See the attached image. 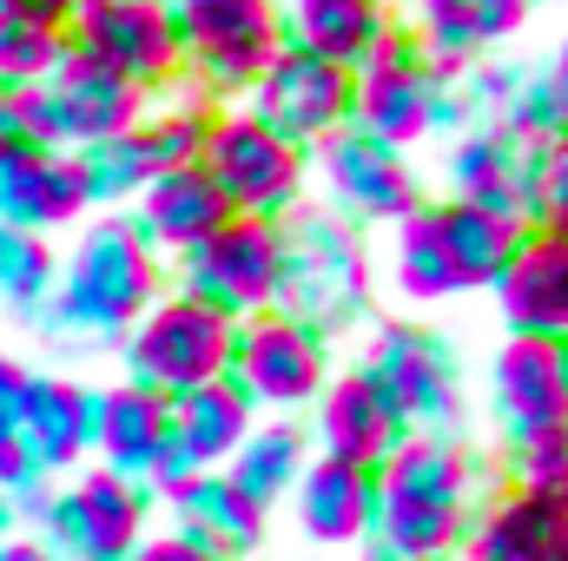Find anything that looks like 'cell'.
Here are the masks:
<instances>
[{
  "instance_id": "7c38bea8",
  "label": "cell",
  "mask_w": 568,
  "mask_h": 561,
  "mask_svg": "<svg viewBox=\"0 0 568 561\" xmlns=\"http://www.w3.org/2000/svg\"><path fill=\"white\" fill-rule=\"evenodd\" d=\"M357 370L384 390V404L404 417V429H436L443 436V422L463 417V390H456L449 344L436 330H424V324H404V317L377 324Z\"/></svg>"
},
{
  "instance_id": "5b68a950",
  "label": "cell",
  "mask_w": 568,
  "mask_h": 561,
  "mask_svg": "<svg viewBox=\"0 0 568 561\" xmlns=\"http://www.w3.org/2000/svg\"><path fill=\"white\" fill-rule=\"evenodd\" d=\"M205 178L225 192L232 218H272L304 205V178H311V152L278 140L265 120H252L245 106H212L205 120V152H199Z\"/></svg>"
},
{
  "instance_id": "ba28073f",
  "label": "cell",
  "mask_w": 568,
  "mask_h": 561,
  "mask_svg": "<svg viewBox=\"0 0 568 561\" xmlns=\"http://www.w3.org/2000/svg\"><path fill=\"white\" fill-rule=\"evenodd\" d=\"M239 397L252 410H278L291 417L297 404H317L331 384V337H317L311 324L284 317V310H258L239 324L232 337V370Z\"/></svg>"
},
{
  "instance_id": "d590c367",
  "label": "cell",
  "mask_w": 568,
  "mask_h": 561,
  "mask_svg": "<svg viewBox=\"0 0 568 561\" xmlns=\"http://www.w3.org/2000/svg\"><path fill=\"white\" fill-rule=\"evenodd\" d=\"M205 120H212V106L205 100H185V106H152L140 126V145L145 159H152V172H172V165H199V152H205Z\"/></svg>"
},
{
  "instance_id": "ffe728a7",
  "label": "cell",
  "mask_w": 568,
  "mask_h": 561,
  "mask_svg": "<svg viewBox=\"0 0 568 561\" xmlns=\"http://www.w3.org/2000/svg\"><path fill=\"white\" fill-rule=\"evenodd\" d=\"M377 502H404V509H463L469 516V489H476V462L469 449H456L436 429H410L377 469Z\"/></svg>"
},
{
  "instance_id": "9a60e30c",
  "label": "cell",
  "mask_w": 568,
  "mask_h": 561,
  "mask_svg": "<svg viewBox=\"0 0 568 561\" xmlns=\"http://www.w3.org/2000/svg\"><path fill=\"white\" fill-rule=\"evenodd\" d=\"M404 7H410L404 33L417 40L424 67L443 86H456L476 60H496V47L516 40L536 13V0H404Z\"/></svg>"
},
{
  "instance_id": "7bdbcfd3",
  "label": "cell",
  "mask_w": 568,
  "mask_h": 561,
  "mask_svg": "<svg viewBox=\"0 0 568 561\" xmlns=\"http://www.w3.org/2000/svg\"><path fill=\"white\" fill-rule=\"evenodd\" d=\"M27 126H20V113H13V100H7V93H0V165H7V159H13V152H27Z\"/></svg>"
},
{
  "instance_id": "d4e9b609",
  "label": "cell",
  "mask_w": 568,
  "mask_h": 561,
  "mask_svg": "<svg viewBox=\"0 0 568 561\" xmlns=\"http://www.w3.org/2000/svg\"><path fill=\"white\" fill-rule=\"evenodd\" d=\"M284 13V40L331 60V67H357L390 27H397V7L390 0H278Z\"/></svg>"
},
{
  "instance_id": "8d00e7d4",
  "label": "cell",
  "mask_w": 568,
  "mask_h": 561,
  "mask_svg": "<svg viewBox=\"0 0 568 561\" xmlns=\"http://www.w3.org/2000/svg\"><path fill=\"white\" fill-rule=\"evenodd\" d=\"M60 47H67V33H53V27H27V20H7V13H0V93H27V86H40V80L53 73Z\"/></svg>"
},
{
  "instance_id": "ac0fdd59",
  "label": "cell",
  "mask_w": 568,
  "mask_h": 561,
  "mask_svg": "<svg viewBox=\"0 0 568 561\" xmlns=\"http://www.w3.org/2000/svg\"><path fill=\"white\" fill-rule=\"evenodd\" d=\"M489 290H496V310H503L509 337H556V344L568 337V245L562 238L529 232Z\"/></svg>"
},
{
  "instance_id": "83f0119b",
  "label": "cell",
  "mask_w": 568,
  "mask_h": 561,
  "mask_svg": "<svg viewBox=\"0 0 568 561\" xmlns=\"http://www.w3.org/2000/svg\"><path fill=\"white\" fill-rule=\"evenodd\" d=\"M297 522L311 542L324 549H344L357 536H371V516H377V476L371 469H344V462H304L297 476Z\"/></svg>"
},
{
  "instance_id": "7402d4cb",
  "label": "cell",
  "mask_w": 568,
  "mask_h": 561,
  "mask_svg": "<svg viewBox=\"0 0 568 561\" xmlns=\"http://www.w3.org/2000/svg\"><path fill=\"white\" fill-rule=\"evenodd\" d=\"M225 218H232V205H225V192L205 178V165H172V172L145 178V192L133 198L140 238L152 252H179V258H185L192 245H205Z\"/></svg>"
},
{
  "instance_id": "d6a6232c",
  "label": "cell",
  "mask_w": 568,
  "mask_h": 561,
  "mask_svg": "<svg viewBox=\"0 0 568 561\" xmlns=\"http://www.w3.org/2000/svg\"><path fill=\"white\" fill-rule=\"evenodd\" d=\"M523 225L568 245V133H549V140L529 145V198H523Z\"/></svg>"
},
{
  "instance_id": "f907efd6",
  "label": "cell",
  "mask_w": 568,
  "mask_h": 561,
  "mask_svg": "<svg viewBox=\"0 0 568 561\" xmlns=\"http://www.w3.org/2000/svg\"><path fill=\"white\" fill-rule=\"evenodd\" d=\"M377 561H384V555H377Z\"/></svg>"
},
{
  "instance_id": "cb8c5ba5",
  "label": "cell",
  "mask_w": 568,
  "mask_h": 561,
  "mask_svg": "<svg viewBox=\"0 0 568 561\" xmlns=\"http://www.w3.org/2000/svg\"><path fill=\"white\" fill-rule=\"evenodd\" d=\"M463 549L469 561H568V502L509 489L463 529Z\"/></svg>"
},
{
  "instance_id": "603a6c76",
  "label": "cell",
  "mask_w": 568,
  "mask_h": 561,
  "mask_svg": "<svg viewBox=\"0 0 568 561\" xmlns=\"http://www.w3.org/2000/svg\"><path fill=\"white\" fill-rule=\"evenodd\" d=\"M449 185L463 205L516 218L523 225V198H529V140L503 133V126H463L449 145Z\"/></svg>"
},
{
  "instance_id": "4dcf8cb0",
  "label": "cell",
  "mask_w": 568,
  "mask_h": 561,
  "mask_svg": "<svg viewBox=\"0 0 568 561\" xmlns=\"http://www.w3.org/2000/svg\"><path fill=\"white\" fill-rule=\"evenodd\" d=\"M232 489L245 496V502H258V509H272V502H284L291 489H297V476H304V429L291 417L278 422H252V436L239 442V456H232Z\"/></svg>"
},
{
  "instance_id": "52a82bcc",
  "label": "cell",
  "mask_w": 568,
  "mask_h": 561,
  "mask_svg": "<svg viewBox=\"0 0 568 561\" xmlns=\"http://www.w3.org/2000/svg\"><path fill=\"white\" fill-rule=\"evenodd\" d=\"M179 47H185V80L205 93V106H232L284 47V13L278 0H185Z\"/></svg>"
},
{
  "instance_id": "4fadbf2b",
  "label": "cell",
  "mask_w": 568,
  "mask_h": 561,
  "mask_svg": "<svg viewBox=\"0 0 568 561\" xmlns=\"http://www.w3.org/2000/svg\"><path fill=\"white\" fill-rule=\"evenodd\" d=\"M278 258H284V238L272 218H225L205 245H192L179 258V290H192L212 310H225L232 324H245V317L272 310Z\"/></svg>"
},
{
  "instance_id": "44dd1931",
  "label": "cell",
  "mask_w": 568,
  "mask_h": 561,
  "mask_svg": "<svg viewBox=\"0 0 568 561\" xmlns=\"http://www.w3.org/2000/svg\"><path fill=\"white\" fill-rule=\"evenodd\" d=\"M404 436H410L404 417L384 404V390H377L364 370H351V377L324 384V397H317V442H324V462L377 469Z\"/></svg>"
},
{
  "instance_id": "f1b7e54d",
  "label": "cell",
  "mask_w": 568,
  "mask_h": 561,
  "mask_svg": "<svg viewBox=\"0 0 568 561\" xmlns=\"http://www.w3.org/2000/svg\"><path fill=\"white\" fill-rule=\"evenodd\" d=\"M172 509H179V536H192L199 549H212L219 561H239L265 542V509L245 502L225 469L192 476V482L172 496Z\"/></svg>"
},
{
  "instance_id": "bcb514c9",
  "label": "cell",
  "mask_w": 568,
  "mask_h": 561,
  "mask_svg": "<svg viewBox=\"0 0 568 561\" xmlns=\"http://www.w3.org/2000/svg\"><path fill=\"white\" fill-rule=\"evenodd\" d=\"M7 522H13V509H7V502H0V542H7Z\"/></svg>"
},
{
  "instance_id": "b9f144b4",
  "label": "cell",
  "mask_w": 568,
  "mask_h": 561,
  "mask_svg": "<svg viewBox=\"0 0 568 561\" xmlns=\"http://www.w3.org/2000/svg\"><path fill=\"white\" fill-rule=\"evenodd\" d=\"M133 561H219L212 549H199L192 536H159V542H140Z\"/></svg>"
},
{
  "instance_id": "836d02e7",
  "label": "cell",
  "mask_w": 568,
  "mask_h": 561,
  "mask_svg": "<svg viewBox=\"0 0 568 561\" xmlns=\"http://www.w3.org/2000/svg\"><path fill=\"white\" fill-rule=\"evenodd\" d=\"M397 284H404V297H456V284H449V265H443V238H436V205H417L404 225H397Z\"/></svg>"
},
{
  "instance_id": "4316f807",
  "label": "cell",
  "mask_w": 568,
  "mask_h": 561,
  "mask_svg": "<svg viewBox=\"0 0 568 561\" xmlns=\"http://www.w3.org/2000/svg\"><path fill=\"white\" fill-rule=\"evenodd\" d=\"M429 205H436V238H443V265H449L456 297L463 290H489V284L503 278V265L516 258V245L529 238V225L476 212L463 198H429Z\"/></svg>"
},
{
  "instance_id": "60d3db41",
  "label": "cell",
  "mask_w": 568,
  "mask_h": 561,
  "mask_svg": "<svg viewBox=\"0 0 568 561\" xmlns=\"http://www.w3.org/2000/svg\"><path fill=\"white\" fill-rule=\"evenodd\" d=\"M0 13H7V20H27V27H53V33H67L73 13H80V0H0Z\"/></svg>"
},
{
  "instance_id": "e0dca14e",
  "label": "cell",
  "mask_w": 568,
  "mask_h": 561,
  "mask_svg": "<svg viewBox=\"0 0 568 561\" xmlns=\"http://www.w3.org/2000/svg\"><path fill=\"white\" fill-rule=\"evenodd\" d=\"M93 198H87V172H80V152H53V145H27L0 165V225L13 232H60L73 218H87Z\"/></svg>"
},
{
  "instance_id": "74e56055",
  "label": "cell",
  "mask_w": 568,
  "mask_h": 561,
  "mask_svg": "<svg viewBox=\"0 0 568 561\" xmlns=\"http://www.w3.org/2000/svg\"><path fill=\"white\" fill-rule=\"evenodd\" d=\"M509 476L523 496H549V502H568V422L556 429H536L523 442H509Z\"/></svg>"
},
{
  "instance_id": "d6986e66",
  "label": "cell",
  "mask_w": 568,
  "mask_h": 561,
  "mask_svg": "<svg viewBox=\"0 0 568 561\" xmlns=\"http://www.w3.org/2000/svg\"><path fill=\"white\" fill-rule=\"evenodd\" d=\"M13 436L40 476L73 469L80 456H93V390H80L73 377H27L13 404Z\"/></svg>"
},
{
  "instance_id": "ee69618b",
  "label": "cell",
  "mask_w": 568,
  "mask_h": 561,
  "mask_svg": "<svg viewBox=\"0 0 568 561\" xmlns=\"http://www.w3.org/2000/svg\"><path fill=\"white\" fill-rule=\"evenodd\" d=\"M27 377H33V370H20V357H7V350H0V410H13V404H20Z\"/></svg>"
},
{
  "instance_id": "6da1fadb",
  "label": "cell",
  "mask_w": 568,
  "mask_h": 561,
  "mask_svg": "<svg viewBox=\"0 0 568 561\" xmlns=\"http://www.w3.org/2000/svg\"><path fill=\"white\" fill-rule=\"evenodd\" d=\"M165 297V265L140 238V225L126 212L87 225L73 265L60 272L40 324L47 330H73V337H126L145 310Z\"/></svg>"
},
{
  "instance_id": "3957f363",
  "label": "cell",
  "mask_w": 568,
  "mask_h": 561,
  "mask_svg": "<svg viewBox=\"0 0 568 561\" xmlns=\"http://www.w3.org/2000/svg\"><path fill=\"white\" fill-rule=\"evenodd\" d=\"M7 100H13L27 140L53 145V152H87V145H100V140H120V133H133L145 113H152V93L145 86H133L126 73H113L106 60H93L73 40L60 47L53 73L40 86L7 93Z\"/></svg>"
},
{
  "instance_id": "2e32d148",
  "label": "cell",
  "mask_w": 568,
  "mask_h": 561,
  "mask_svg": "<svg viewBox=\"0 0 568 561\" xmlns=\"http://www.w3.org/2000/svg\"><path fill=\"white\" fill-rule=\"evenodd\" d=\"M489 404L509 442L568 422V344L556 337H509L489 370Z\"/></svg>"
},
{
  "instance_id": "484cf974",
  "label": "cell",
  "mask_w": 568,
  "mask_h": 561,
  "mask_svg": "<svg viewBox=\"0 0 568 561\" xmlns=\"http://www.w3.org/2000/svg\"><path fill=\"white\" fill-rule=\"evenodd\" d=\"M172 436V404L145 384H120L106 397H93V456H106L113 476L126 482H145L152 456L165 449Z\"/></svg>"
},
{
  "instance_id": "9c48e42d",
  "label": "cell",
  "mask_w": 568,
  "mask_h": 561,
  "mask_svg": "<svg viewBox=\"0 0 568 561\" xmlns=\"http://www.w3.org/2000/svg\"><path fill=\"white\" fill-rule=\"evenodd\" d=\"M145 482H126L113 469H87L67 496H47L40 549L47 561H133L145 536Z\"/></svg>"
},
{
  "instance_id": "e575fe53",
  "label": "cell",
  "mask_w": 568,
  "mask_h": 561,
  "mask_svg": "<svg viewBox=\"0 0 568 561\" xmlns=\"http://www.w3.org/2000/svg\"><path fill=\"white\" fill-rule=\"evenodd\" d=\"M80 172H87V198H93V205H126V198L145 192V178H159L152 159H145V145H140V133L87 145V152H80Z\"/></svg>"
},
{
  "instance_id": "f546056e",
  "label": "cell",
  "mask_w": 568,
  "mask_h": 561,
  "mask_svg": "<svg viewBox=\"0 0 568 561\" xmlns=\"http://www.w3.org/2000/svg\"><path fill=\"white\" fill-rule=\"evenodd\" d=\"M172 436L199 456V469H219V462H232V456H239V442L252 436V404L239 397V384H232V377L199 384V390L172 397Z\"/></svg>"
},
{
  "instance_id": "7a4b0ae2",
  "label": "cell",
  "mask_w": 568,
  "mask_h": 561,
  "mask_svg": "<svg viewBox=\"0 0 568 561\" xmlns=\"http://www.w3.org/2000/svg\"><path fill=\"white\" fill-rule=\"evenodd\" d=\"M278 238H284V258H278L272 310L311 324L317 337L351 330L371 310V284H377L364 225H351V218H337L324 205H297V212L278 218Z\"/></svg>"
},
{
  "instance_id": "30bf717a",
  "label": "cell",
  "mask_w": 568,
  "mask_h": 561,
  "mask_svg": "<svg viewBox=\"0 0 568 561\" xmlns=\"http://www.w3.org/2000/svg\"><path fill=\"white\" fill-rule=\"evenodd\" d=\"M67 40L87 47L93 60H106L113 73H126V80L145 86L152 100L185 80L179 13H172L165 0H80Z\"/></svg>"
},
{
  "instance_id": "1f68e13d",
  "label": "cell",
  "mask_w": 568,
  "mask_h": 561,
  "mask_svg": "<svg viewBox=\"0 0 568 561\" xmlns=\"http://www.w3.org/2000/svg\"><path fill=\"white\" fill-rule=\"evenodd\" d=\"M53 284H60V265H53L47 238L0 225V304H13L20 317H33V324H40V310H47Z\"/></svg>"
},
{
  "instance_id": "c3c4849f",
  "label": "cell",
  "mask_w": 568,
  "mask_h": 561,
  "mask_svg": "<svg viewBox=\"0 0 568 561\" xmlns=\"http://www.w3.org/2000/svg\"><path fill=\"white\" fill-rule=\"evenodd\" d=\"M536 7H542V0H536ZM549 7H562V0H549Z\"/></svg>"
},
{
  "instance_id": "8992f818",
  "label": "cell",
  "mask_w": 568,
  "mask_h": 561,
  "mask_svg": "<svg viewBox=\"0 0 568 561\" xmlns=\"http://www.w3.org/2000/svg\"><path fill=\"white\" fill-rule=\"evenodd\" d=\"M232 337H239V324L225 310H212L205 297H192V290L159 297L126 330V384L159 390L165 404L199 384H219L232 370Z\"/></svg>"
},
{
  "instance_id": "ab89813d",
  "label": "cell",
  "mask_w": 568,
  "mask_h": 561,
  "mask_svg": "<svg viewBox=\"0 0 568 561\" xmlns=\"http://www.w3.org/2000/svg\"><path fill=\"white\" fill-rule=\"evenodd\" d=\"M536 80H542V106H549V133H568V33L556 40V53H549V67H536Z\"/></svg>"
},
{
  "instance_id": "277c9868",
  "label": "cell",
  "mask_w": 568,
  "mask_h": 561,
  "mask_svg": "<svg viewBox=\"0 0 568 561\" xmlns=\"http://www.w3.org/2000/svg\"><path fill=\"white\" fill-rule=\"evenodd\" d=\"M351 126L364 140L390 145V152H410L417 140H436V133H463V100L456 86H443L424 67L417 40L404 33V20L351 67Z\"/></svg>"
},
{
  "instance_id": "5bb4252c",
  "label": "cell",
  "mask_w": 568,
  "mask_h": 561,
  "mask_svg": "<svg viewBox=\"0 0 568 561\" xmlns=\"http://www.w3.org/2000/svg\"><path fill=\"white\" fill-rule=\"evenodd\" d=\"M245 113L265 120L278 140H291V145L311 152L317 140H331L337 126H351V73L284 40L278 53L265 60V73L252 80Z\"/></svg>"
},
{
  "instance_id": "f6af8a7d",
  "label": "cell",
  "mask_w": 568,
  "mask_h": 561,
  "mask_svg": "<svg viewBox=\"0 0 568 561\" xmlns=\"http://www.w3.org/2000/svg\"><path fill=\"white\" fill-rule=\"evenodd\" d=\"M0 561H47L40 542H0Z\"/></svg>"
},
{
  "instance_id": "f35d334b",
  "label": "cell",
  "mask_w": 568,
  "mask_h": 561,
  "mask_svg": "<svg viewBox=\"0 0 568 561\" xmlns=\"http://www.w3.org/2000/svg\"><path fill=\"white\" fill-rule=\"evenodd\" d=\"M0 489L20 496V516H40L47 509V476L27 462V449L13 436V410H0Z\"/></svg>"
},
{
  "instance_id": "681fc988",
  "label": "cell",
  "mask_w": 568,
  "mask_h": 561,
  "mask_svg": "<svg viewBox=\"0 0 568 561\" xmlns=\"http://www.w3.org/2000/svg\"><path fill=\"white\" fill-rule=\"evenodd\" d=\"M562 344H568V337H562Z\"/></svg>"
},
{
  "instance_id": "8fae6325",
  "label": "cell",
  "mask_w": 568,
  "mask_h": 561,
  "mask_svg": "<svg viewBox=\"0 0 568 561\" xmlns=\"http://www.w3.org/2000/svg\"><path fill=\"white\" fill-rule=\"evenodd\" d=\"M311 165L324 178V212H337L351 225H404L424 205V178L410 172V159L364 140L357 126H337L331 140H317Z\"/></svg>"
},
{
  "instance_id": "7dc6e473",
  "label": "cell",
  "mask_w": 568,
  "mask_h": 561,
  "mask_svg": "<svg viewBox=\"0 0 568 561\" xmlns=\"http://www.w3.org/2000/svg\"><path fill=\"white\" fill-rule=\"evenodd\" d=\"M165 7H172V13H179V7H185V0H165Z\"/></svg>"
}]
</instances>
